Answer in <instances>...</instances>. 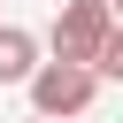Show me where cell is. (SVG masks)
<instances>
[{
	"label": "cell",
	"instance_id": "4",
	"mask_svg": "<svg viewBox=\"0 0 123 123\" xmlns=\"http://www.w3.org/2000/svg\"><path fill=\"white\" fill-rule=\"evenodd\" d=\"M31 123H38V115H31Z\"/></svg>",
	"mask_w": 123,
	"mask_h": 123
},
{
	"label": "cell",
	"instance_id": "2",
	"mask_svg": "<svg viewBox=\"0 0 123 123\" xmlns=\"http://www.w3.org/2000/svg\"><path fill=\"white\" fill-rule=\"evenodd\" d=\"M23 85H31L38 123H69V115H85V108H92V92H100V77H92V69H77V62H38Z\"/></svg>",
	"mask_w": 123,
	"mask_h": 123
},
{
	"label": "cell",
	"instance_id": "1",
	"mask_svg": "<svg viewBox=\"0 0 123 123\" xmlns=\"http://www.w3.org/2000/svg\"><path fill=\"white\" fill-rule=\"evenodd\" d=\"M123 23H115V8L108 0H62V15H54V62H77V69H92V54L115 38Z\"/></svg>",
	"mask_w": 123,
	"mask_h": 123
},
{
	"label": "cell",
	"instance_id": "3",
	"mask_svg": "<svg viewBox=\"0 0 123 123\" xmlns=\"http://www.w3.org/2000/svg\"><path fill=\"white\" fill-rule=\"evenodd\" d=\"M31 69H38V38L23 23H0V85H23Z\"/></svg>",
	"mask_w": 123,
	"mask_h": 123
}]
</instances>
